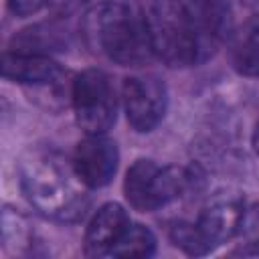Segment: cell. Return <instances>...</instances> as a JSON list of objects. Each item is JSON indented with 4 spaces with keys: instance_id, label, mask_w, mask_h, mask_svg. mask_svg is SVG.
I'll return each instance as SVG.
<instances>
[{
    "instance_id": "13",
    "label": "cell",
    "mask_w": 259,
    "mask_h": 259,
    "mask_svg": "<svg viewBox=\"0 0 259 259\" xmlns=\"http://www.w3.org/2000/svg\"><path fill=\"white\" fill-rule=\"evenodd\" d=\"M233 239H235L233 253H237V255H257L259 253V202L243 210Z\"/></svg>"
},
{
    "instance_id": "8",
    "label": "cell",
    "mask_w": 259,
    "mask_h": 259,
    "mask_svg": "<svg viewBox=\"0 0 259 259\" xmlns=\"http://www.w3.org/2000/svg\"><path fill=\"white\" fill-rule=\"evenodd\" d=\"M2 75L22 85L55 87L63 81V69L42 53L12 51L2 57Z\"/></svg>"
},
{
    "instance_id": "4",
    "label": "cell",
    "mask_w": 259,
    "mask_h": 259,
    "mask_svg": "<svg viewBox=\"0 0 259 259\" xmlns=\"http://www.w3.org/2000/svg\"><path fill=\"white\" fill-rule=\"evenodd\" d=\"M71 101L81 130L87 134H105L117 113V97L111 79L99 69H87L71 85Z\"/></svg>"
},
{
    "instance_id": "12",
    "label": "cell",
    "mask_w": 259,
    "mask_h": 259,
    "mask_svg": "<svg viewBox=\"0 0 259 259\" xmlns=\"http://www.w3.org/2000/svg\"><path fill=\"white\" fill-rule=\"evenodd\" d=\"M156 249V239L150 229L142 225H127L123 235L113 245V257H150Z\"/></svg>"
},
{
    "instance_id": "6",
    "label": "cell",
    "mask_w": 259,
    "mask_h": 259,
    "mask_svg": "<svg viewBox=\"0 0 259 259\" xmlns=\"http://www.w3.org/2000/svg\"><path fill=\"white\" fill-rule=\"evenodd\" d=\"M117 146L105 134H87L75 150L73 166L89 188L105 186L117 170Z\"/></svg>"
},
{
    "instance_id": "15",
    "label": "cell",
    "mask_w": 259,
    "mask_h": 259,
    "mask_svg": "<svg viewBox=\"0 0 259 259\" xmlns=\"http://www.w3.org/2000/svg\"><path fill=\"white\" fill-rule=\"evenodd\" d=\"M89 0H47V6L55 12V14H71L75 10H79L83 4H87Z\"/></svg>"
},
{
    "instance_id": "1",
    "label": "cell",
    "mask_w": 259,
    "mask_h": 259,
    "mask_svg": "<svg viewBox=\"0 0 259 259\" xmlns=\"http://www.w3.org/2000/svg\"><path fill=\"white\" fill-rule=\"evenodd\" d=\"M146 20L154 55L170 67L204 63L233 28L229 0H148Z\"/></svg>"
},
{
    "instance_id": "2",
    "label": "cell",
    "mask_w": 259,
    "mask_h": 259,
    "mask_svg": "<svg viewBox=\"0 0 259 259\" xmlns=\"http://www.w3.org/2000/svg\"><path fill=\"white\" fill-rule=\"evenodd\" d=\"M20 184L30 204L55 221H77L89 206L87 184L79 178L73 160L53 150L30 152L20 168Z\"/></svg>"
},
{
    "instance_id": "3",
    "label": "cell",
    "mask_w": 259,
    "mask_h": 259,
    "mask_svg": "<svg viewBox=\"0 0 259 259\" xmlns=\"http://www.w3.org/2000/svg\"><path fill=\"white\" fill-rule=\"evenodd\" d=\"M87 47L119 65H142L152 59L154 47L146 12L127 0H105L93 6L83 20Z\"/></svg>"
},
{
    "instance_id": "7",
    "label": "cell",
    "mask_w": 259,
    "mask_h": 259,
    "mask_svg": "<svg viewBox=\"0 0 259 259\" xmlns=\"http://www.w3.org/2000/svg\"><path fill=\"white\" fill-rule=\"evenodd\" d=\"M243 210H245L243 200L237 194H229V192L214 194L204 204L194 227L200 235V241H202L206 253L210 249H214L217 245L233 239Z\"/></svg>"
},
{
    "instance_id": "9",
    "label": "cell",
    "mask_w": 259,
    "mask_h": 259,
    "mask_svg": "<svg viewBox=\"0 0 259 259\" xmlns=\"http://www.w3.org/2000/svg\"><path fill=\"white\" fill-rule=\"evenodd\" d=\"M130 219L123 206L109 202L103 204L91 219L87 233H85V253L91 257L109 255L117 239L127 229Z\"/></svg>"
},
{
    "instance_id": "5",
    "label": "cell",
    "mask_w": 259,
    "mask_h": 259,
    "mask_svg": "<svg viewBox=\"0 0 259 259\" xmlns=\"http://www.w3.org/2000/svg\"><path fill=\"white\" fill-rule=\"evenodd\" d=\"M123 107L132 127L138 132L154 130L166 113V87L154 75L127 77L123 81Z\"/></svg>"
},
{
    "instance_id": "14",
    "label": "cell",
    "mask_w": 259,
    "mask_h": 259,
    "mask_svg": "<svg viewBox=\"0 0 259 259\" xmlns=\"http://www.w3.org/2000/svg\"><path fill=\"white\" fill-rule=\"evenodd\" d=\"M42 4H47V0H8L10 10L18 16H28V14L36 12Z\"/></svg>"
},
{
    "instance_id": "11",
    "label": "cell",
    "mask_w": 259,
    "mask_h": 259,
    "mask_svg": "<svg viewBox=\"0 0 259 259\" xmlns=\"http://www.w3.org/2000/svg\"><path fill=\"white\" fill-rule=\"evenodd\" d=\"M231 61L241 75L259 77V18L245 24L233 36Z\"/></svg>"
},
{
    "instance_id": "16",
    "label": "cell",
    "mask_w": 259,
    "mask_h": 259,
    "mask_svg": "<svg viewBox=\"0 0 259 259\" xmlns=\"http://www.w3.org/2000/svg\"><path fill=\"white\" fill-rule=\"evenodd\" d=\"M253 146H255V152L259 154V121L255 125V134H253Z\"/></svg>"
},
{
    "instance_id": "10",
    "label": "cell",
    "mask_w": 259,
    "mask_h": 259,
    "mask_svg": "<svg viewBox=\"0 0 259 259\" xmlns=\"http://www.w3.org/2000/svg\"><path fill=\"white\" fill-rule=\"evenodd\" d=\"M123 190L136 210L160 208V168L152 160H136L125 174Z\"/></svg>"
}]
</instances>
